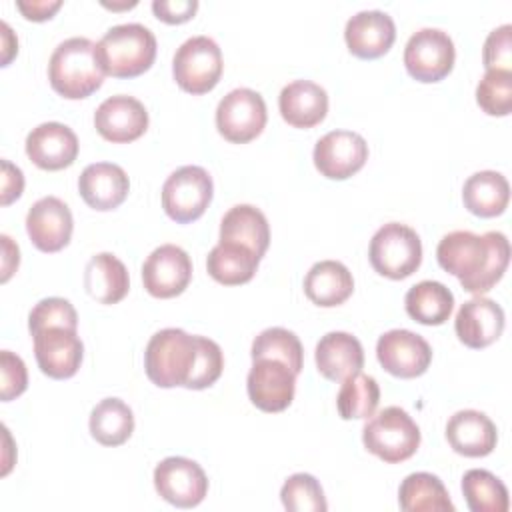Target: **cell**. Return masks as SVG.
<instances>
[{
	"instance_id": "obj_1",
	"label": "cell",
	"mask_w": 512,
	"mask_h": 512,
	"mask_svg": "<svg viewBox=\"0 0 512 512\" xmlns=\"http://www.w3.org/2000/svg\"><path fill=\"white\" fill-rule=\"evenodd\" d=\"M438 264L454 274L470 294L488 292L504 274L510 260V244L502 232L474 234L454 230L442 236L436 246Z\"/></svg>"
},
{
	"instance_id": "obj_2",
	"label": "cell",
	"mask_w": 512,
	"mask_h": 512,
	"mask_svg": "<svg viewBox=\"0 0 512 512\" xmlns=\"http://www.w3.org/2000/svg\"><path fill=\"white\" fill-rule=\"evenodd\" d=\"M104 74L96 44L84 36L62 40L48 62L52 88L70 100H80L96 92L102 86Z\"/></svg>"
},
{
	"instance_id": "obj_3",
	"label": "cell",
	"mask_w": 512,
	"mask_h": 512,
	"mask_svg": "<svg viewBox=\"0 0 512 512\" xmlns=\"http://www.w3.org/2000/svg\"><path fill=\"white\" fill-rule=\"evenodd\" d=\"M96 50L106 74L134 78L152 66L156 58V36L140 22L116 24L104 32Z\"/></svg>"
},
{
	"instance_id": "obj_4",
	"label": "cell",
	"mask_w": 512,
	"mask_h": 512,
	"mask_svg": "<svg viewBox=\"0 0 512 512\" xmlns=\"http://www.w3.org/2000/svg\"><path fill=\"white\" fill-rule=\"evenodd\" d=\"M198 358V336H190L182 328L158 330L146 344L144 368L146 376L160 388L188 384Z\"/></svg>"
},
{
	"instance_id": "obj_5",
	"label": "cell",
	"mask_w": 512,
	"mask_h": 512,
	"mask_svg": "<svg viewBox=\"0 0 512 512\" xmlns=\"http://www.w3.org/2000/svg\"><path fill=\"white\" fill-rule=\"evenodd\" d=\"M368 452L388 464L408 460L420 446V428L400 406H386L372 414L362 428Z\"/></svg>"
},
{
	"instance_id": "obj_6",
	"label": "cell",
	"mask_w": 512,
	"mask_h": 512,
	"mask_svg": "<svg viewBox=\"0 0 512 512\" xmlns=\"http://www.w3.org/2000/svg\"><path fill=\"white\" fill-rule=\"evenodd\" d=\"M368 258L378 274L392 280L408 278L422 262L420 236L406 224L388 222L374 232Z\"/></svg>"
},
{
	"instance_id": "obj_7",
	"label": "cell",
	"mask_w": 512,
	"mask_h": 512,
	"mask_svg": "<svg viewBox=\"0 0 512 512\" xmlns=\"http://www.w3.org/2000/svg\"><path fill=\"white\" fill-rule=\"evenodd\" d=\"M222 52L218 44L204 34L184 40L172 60L176 84L190 94H206L222 76Z\"/></svg>"
},
{
	"instance_id": "obj_8",
	"label": "cell",
	"mask_w": 512,
	"mask_h": 512,
	"mask_svg": "<svg viewBox=\"0 0 512 512\" xmlns=\"http://www.w3.org/2000/svg\"><path fill=\"white\" fill-rule=\"evenodd\" d=\"M212 192V176L202 166H180L162 186V208L172 220L188 224L204 214Z\"/></svg>"
},
{
	"instance_id": "obj_9",
	"label": "cell",
	"mask_w": 512,
	"mask_h": 512,
	"mask_svg": "<svg viewBox=\"0 0 512 512\" xmlns=\"http://www.w3.org/2000/svg\"><path fill=\"white\" fill-rule=\"evenodd\" d=\"M454 58V42L440 28H420L404 46V66L420 82L442 80L452 70Z\"/></svg>"
},
{
	"instance_id": "obj_10",
	"label": "cell",
	"mask_w": 512,
	"mask_h": 512,
	"mask_svg": "<svg viewBox=\"0 0 512 512\" xmlns=\"http://www.w3.org/2000/svg\"><path fill=\"white\" fill-rule=\"evenodd\" d=\"M266 118V102L252 88H234L216 106L218 132L236 144L256 138L266 126Z\"/></svg>"
},
{
	"instance_id": "obj_11",
	"label": "cell",
	"mask_w": 512,
	"mask_h": 512,
	"mask_svg": "<svg viewBox=\"0 0 512 512\" xmlns=\"http://www.w3.org/2000/svg\"><path fill=\"white\" fill-rule=\"evenodd\" d=\"M154 488L172 506L194 508L208 492V476L198 462L168 456L154 468Z\"/></svg>"
},
{
	"instance_id": "obj_12",
	"label": "cell",
	"mask_w": 512,
	"mask_h": 512,
	"mask_svg": "<svg viewBox=\"0 0 512 512\" xmlns=\"http://www.w3.org/2000/svg\"><path fill=\"white\" fill-rule=\"evenodd\" d=\"M376 358L386 372L398 378H416L428 370L432 348L420 334L406 328H394L378 338Z\"/></svg>"
},
{
	"instance_id": "obj_13",
	"label": "cell",
	"mask_w": 512,
	"mask_h": 512,
	"mask_svg": "<svg viewBox=\"0 0 512 512\" xmlns=\"http://www.w3.org/2000/svg\"><path fill=\"white\" fill-rule=\"evenodd\" d=\"M312 158L322 176L344 180L364 166L368 160V144L358 132L332 130L316 142Z\"/></svg>"
},
{
	"instance_id": "obj_14",
	"label": "cell",
	"mask_w": 512,
	"mask_h": 512,
	"mask_svg": "<svg viewBox=\"0 0 512 512\" xmlns=\"http://www.w3.org/2000/svg\"><path fill=\"white\" fill-rule=\"evenodd\" d=\"M246 390L256 408L264 412H282L294 398L296 372L280 360H252V368L246 376Z\"/></svg>"
},
{
	"instance_id": "obj_15",
	"label": "cell",
	"mask_w": 512,
	"mask_h": 512,
	"mask_svg": "<svg viewBox=\"0 0 512 512\" xmlns=\"http://www.w3.org/2000/svg\"><path fill=\"white\" fill-rule=\"evenodd\" d=\"M192 278V260L176 244L154 248L142 264V282L148 294L156 298H172L186 290Z\"/></svg>"
},
{
	"instance_id": "obj_16",
	"label": "cell",
	"mask_w": 512,
	"mask_h": 512,
	"mask_svg": "<svg viewBox=\"0 0 512 512\" xmlns=\"http://www.w3.org/2000/svg\"><path fill=\"white\" fill-rule=\"evenodd\" d=\"M34 356L38 368L46 376L64 380L78 372L84 356V344L76 330L50 326L34 334Z\"/></svg>"
},
{
	"instance_id": "obj_17",
	"label": "cell",
	"mask_w": 512,
	"mask_h": 512,
	"mask_svg": "<svg viewBox=\"0 0 512 512\" xmlns=\"http://www.w3.org/2000/svg\"><path fill=\"white\" fill-rule=\"evenodd\" d=\"M94 126L98 134L108 142H132L146 132L148 112L138 98L116 94L106 98L96 108Z\"/></svg>"
},
{
	"instance_id": "obj_18",
	"label": "cell",
	"mask_w": 512,
	"mask_h": 512,
	"mask_svg": "<svg viewBox=\"0 0 512 512\" xmlns=\"http://www.w3.org/2000/svg\"><path fill=\"white\" fill-rule=\"evenodd\" d=\"M74 220L70 208L56 196L36 200L26 214V232L42 252L62 250L72 236Z\"/></svg>"
},
{
	"instance_id": "obj_19",
	"label": "cell",
	"mask_w": 512,
	"mask_h": 512,
	"mask_svg": "<svg viewBox=\"0 0 512 512\" xmlns=\"http://www.w3.org/2000/svg\"><path fill=\"white\" fill-rule=\"evenodd\" d=\"M78 136L62 122H42L26 136V154L42 170H62L78 156Z\"/></svg>"
},
{
	"instance_id": "obj_20",
	"label": "cell",
	"mask_w": 512,
	"mask_h": 512,
	"mask_svg": "<svg viewBox=\"0 0 512 512\" xmlns=\"http://www.w3.org/2000/svg\"><path fill=\"white\" fill-rule=\"evenodd\" d=\"M396 38V26L390 14L382 10H360L348 18L344 40L358 58H378L386 54Z\"/></svg>"
},
{
	"instance_id": "obj_21",
	"label": "cell",
	"mask_w": 512,
	"mask_h": 512,
	"mask_svg": "<svg viewBox=\"0 0 512 512\" xmlns=\"http://www.w3.org/2000/svg\"><path fill=\"white\" fill-rule=\"evenodd\" d=\"M454 330L468 348H484L492 344L504 330V310L498 302L476 296L464 302L454 318Z\"/></svg>"
},
{
	"instance_id": "obj_22",
	"label": "cell",
	"mask_w": 512,
	"mask_h": 512,
	"mask_svg": "<svg viewBox=\"0 0 512 512\" xmlns=\"http://www.w3.org/2000/svg\"><path fill=\"white\" fill-rule=\"evenodd\" d=\"M78 190L90 208L112 210L126 200L130 180L122 166L112 162H94L82 170Z\"/></svg>"
},
{
	"instance_id": "obj_23",
	"label": "cell",
	"mask_w": 512,
	"mask_h": 512,
	"mask_svg": "<svg viewBox=\"0 0 512 512\" xmlns=\"http://www.w3.org/2000/svg\"><path fill=\"white\" fill-rule=\"evenodd\" d=\"M446 438L454 452L470 458L488 456L496 448V424L480 410H458L446 424Z\"/></svg>"
},
{
	"instance_id": "obj_24",
	"label": "cell",
	"mask_w": 512,
	"mask_h": 512,
	"mask_svg": "<svg viewBox=\"0 0 512 512\" xmlns=\"http://www.w3.org/2000/svg\"><path fill=\"white\" fill-rule=\"evenodd\" d=\"M314 360L318 372L324 378L342 382L348 376L360 372V368L364 366V348L356 336L334 330L318 340Z\"/></svg>"
},
{
	"instance_id": "obj_25",
	"label": "cell",
	"mask_w": 512,
	"mask_h": 512,
	"mask_svg": "<svg viewBox=\"0 0 512 512\" xmlns=\"http://www.w3.org/2000/svg\"><path fill=\"white\" fill-rule=\"evenodd\" d=\"M278 108L290 126L312 128L320 124L328 112V94L312 80H294L280 90Z\"/></svg>"
},
{
	"instance_id": "obj_26",
	"label": "cell",
	"mask_w": 512,
	"mask_h": 512,
	"mask_svg": "<svg viewBox=\"0 0 512 512\" xmlns=\"http://www.w3.org/2000/svg\"><path fill=\"white\" fill-rule=\"evenodd\" d=\"M84 288L100 304L120 302L130 288L124 262L110 252L94 254L84 268Z\"/></svg>"
},
{
	"instance_id": "obj_27",
	"label": "cell",
	"mask_w": 512,
	"mask_h": 512,
	"mask_svg": "<svg viewBox=\"0 0 512 512\" xmlns=\"http://www.w3.org/2000/svg\"><path fill=\"white\" fill-rule=\"evenodd\" d=\"M354 290L350 270L338 260H320L304 276V294L318 306L342 304Z\"/></svg>"
},
{
	"instance_id": "obj_28",
	"label": "cell",
	"mask_w": 512,
	"mask_h": 512,
	"mask_svg": "<svg viewBox=\"0 0 512 512\" xmlns=\"http://www.w3.org/2000/svg\"><path fill=\"white\" fill-rule=\"evenodd\" d=\"M260 256L240 244V242H230V240H220L206 258V270L208 274L226 286H236L252 280L256 274Z\"/></svg>"
},
{
	"instance_id": "obj_29",
	"label": "cell",
	"mask_w": 512,
	"mask_h": 512,
	"mask_svg": "<svg viewBox=\"0 0 512 512\" xmlns=\"http://www.w3.org/2000/svg\"><path fill=\"white\" fill-rule=\"evenodd\" d=\"M462 200L472 214L492 218L506 210L510 200V184L506 176L496 170H480L468 176L464 182Z\"/></svg>"
},
{
	"instance_id": "obj_30",
	"label": "cell",
	"mask_w": 512,
	"mask_h": 512,
	"mask_svg": "<svg viewBox=\"0 0 512 512\" xmlns=\"http://www.w3.org/2000/svg\"><path fill=\"white\" fill-rule=\"evenodd\" d=\"M220 240L240 242L262 258L270 244V226L264 212L252 204L232 206L220 222Z\"/></svg>"
},
{
	"instance_id": "obj_31",
	"label": "cell",
	"mask_w": 512,
	"mask_h": 512,
	"mask_svg": "<svg viewBox=\"0 0 512 512\" xmlns=\"http://www.w3.org/2000/svg\"><path fill=\"white\" fill-rule=\"evenodd\" d=\"M398 504L404 512H454L446 486L430 472L408 474L398 488Z\"/></svg>"
},
{
	"instance_id": "obj_32",
	"label": "cell",
	"mask_w": 512,
	"mask_h": 512,
	"mask_svg": "<svg viewBox=\"0 0 512 512\" xmlns=\"http://www.w3.org/2000/svg\"><path fill=\"white\" fill-rule=\"evenodd\" d=\"M404 306L410 318L426 326L444 324L454 308V294L438 280H422L408 288Z\"/></svg>"
},
{
	"instance_id": "obj_33",
	"label": "cell",
	"mask_w": 512,
	"mask_h": 512,
	"mask_svg": "<svg viewBox=\"0 0 512 512\" xmlns=\"http://www.w3.org/2000/svg\"><path fill=\"white\" fill-rule=\"evenodd\" d=\"M90 434L102 446L124 444L134 430L132 408L120 398H104L90 412Z\"/></svg>"
},
{
	"instance_id": "obj_34",
	"label": "cell",
	"mask_w": 512,
	"mask_h": 512,
	"mask_svg": "<svg viewBox=\"0 0 512 512\" xmlns=\"http://www.w3.org/2000/svg\"><path fill=\"white\" fill-rule=\"evenodd\" d=\"M462 494L472 512H506L510 506L504 482L484 468L464 472Z\"/></svg>"
},
{
	"instance_id": "obj_35",
	"label": "cell",
	"mask_w": 512,
	"mask_h": 512,
	"mask_svg": "<svg viewBox=\"0 0 512 512\" xmlns=\"http://www.w3.org/2000/svg\"><path fill=\"white\" fill-rule=\"evenodd\" d=\"M380 402V386L374 376L356 372L342 380L336 396V408L344 420L368 418L376 412Z\"/></svg>"
},
{
	"instance_id": "obj_36",
	"label": "cell",
	"mask_w": 512,
	"mask_h": 512,
	"mask_svg": "<svg viewBox=\"0 0 512 512\" xmlns=\"http://www.w3.org/2000/svg\"><path fill=\"white\" fill-rule=\"evenodd\" d=\"M250 356L252 360H258V358L280 360L296 374L304 366V348L300 338L292 330L280 328V326L262 330L252 342Z\"/></svg>"
},
{
	"instance_id": "obj_37",
	"label": "cell",
	"mask_w": 512,
	"mask_h": 512,
	"mask_svg": "<svg viewBox=\"0 0 512 512\" xmlns=\"http://www.w3.org/2000/svg\"><path fill=\"white\" fill-rule=\"evenodd\" d=\"M280 500L290 512H326V496L320 482L306 472L286 478L280 490Z\"/></svg>"
},
{
	"instance_id": "obj_38",
	"label": "cell",
	"mask_w": 512,
	"mask_h": 512,
	"mask_svg": "<svg viewBox=\"0 0 512 512\" xmlns=\"http://www.w3.org/2000/svg\"><path fill=\"white\" fill-rule=\"evenodd\" d=\"M476 102L490 116L512 110V70H486L476 86Z\"/></svg>"
},
{
	"instance_id": "obj_39",
	"label": "cell",
	"mask_w": 512,
	"mask_h": 512,
	"mask_svg": "<svg viewBox=\"0 0 512 512\" xmlns=\"http://www.w3.org/2000/svg\"><path fill=\"white\" fill-rule=\"evenodd\" d=\"M50 326H62L76 330L78 328V314L74 306L66 298L50 296L40 300L28 314V330L34 336L42 328Z\"/></svg>"
},
{
	"instance_id": "obj_40",
	"label": "cell",
	"mask_w": 512,
	"mask_h": 512,
	"mask_svg": "<svg viewBox=\"0 0 512 512\" xmlns=\"http://www.w3.org/2000/svg\"><path fill=\"white\" fill-rule=\"evenodd\" d=\"M222 368H224L222 348L214 340L206 336H198V358L186 388H192V390L208 388L220 378Z\"/></svg>"
},
{
	"instance_id": "obj_41",
	"label": "cell",
	"mask_w": 512,
	"mask_h": 512,
	"mask_svg": "<svg viewBox=\"0 0 512 512\" xmlns=\"http://www.w3.org/2000/svg\"><path fill=\"white\" fill-rule=\"evenodd\" d=\"M482 60L486 70H510L512 64V26L506 22L494 28L486 40L482 50Z\"/></svg>"
},
{
	"instance_id": "obj_42",
	"label": "cell",
	"mask_w": 512,
	"mask_h": 512,
	"mask_svg": "<svg viewBox=\"0 0 512 512\" xmlns=\"http://www.w3.org/2000/svg\"><path fill=\"white\" fill-rule=\"evenodd\" d=\"M0 372H2V400L8 402L16 396H20L26 386H28V372H26V364L24 360L10 352V350H2L0 352Z\"/></svg>"
},
{
	"instance_id": "obj_43",
	"label": "cell",
	"mask_w": 512,
	"mask_h": 512,
	"mask_svg": "<svg viewBox=\"0 0 512 512\" xmlns=\"http://www.w3.org/2000/svg\"><path fill=\"white\" fill-rule=\"evenodd\" d=\"M152 10L160 20L168 24H180L194 16V12L198 10V2L196 0H154Z\"/></svg>"
},
{
	"instance_id": "obj_44",
	"label": "cell",
	"mask_w": 512,
	"mask_h": 512,
	"mask_svg": "<svg viewBox=\"0 0 512 512\" xmlns=\"http://www.w3.org/2000/svg\"><path fill=\"white\" fill-rule=\"evenodd\" d=\"M24 190V176L18 166L8 160H2V204H10Z\"/></svg>"
},
{
	"instance_id": "obj_45",
	"label": "cell",
	"mask_w": 512,
	"mask_h": 512,
	"mask_svg": "<svg viewBox=\"0 0 512 512\" xmlns=\"http://www.w3.org/2000/svg\"><path fill=\"white\" fill-rule=\"evenodd\" d=\"M16 6L28 20L40 22V20L52 18V14L62 6V2L60 0H18Z\"/></svg>"
},
{
	"instance_id": "obj_46",
	"label": "cell",
	"mask_w": 512,
	"mask_h": 512,
	"mask_svg": "<svg viewBox=\"0 0 512 512\" xmlns=\"http://www.w3.org/2000/svg\"><path fill=\"white\" fill-rule=\"evenodd\" d=\"M2 240V280H8L10 274L14 272V268H18V262H20V252H18V246L12 242L10 236L2 234L0 236Z\"/></svg>"
},
{
	"instance_id": "obj_47",
	"label": "cell",
	"mask_w": 512,
	"mask_h": 512,
	"mask_svg": "<svg viewBox=\"0 0 512 512\" xmlns=\"http://www.w3.org/2000/svg\"><path fill=\"white\" fill-rule=\"evenodd\" d=\"M2 26V50H4V56H2V66H6L8 62H10V58H12V54H16L18 52V42H8V38L10 40H14V34H12V30L8 28V24L6 22H2L0 24Z\"/></svg>"
}]
</instances>
